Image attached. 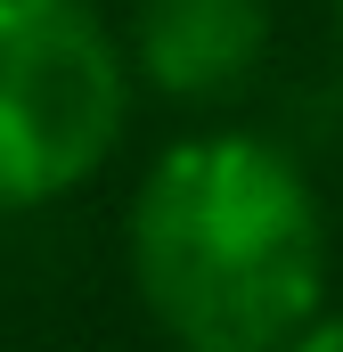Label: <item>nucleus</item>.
Listing matches in <instances>:
<instances>
[{"label":"nucleus","mask_w":343,"mask_h":352,"mask_svg":"<svg viewBox=\"0 0 343 352\" xmlns=\"http://www.w3.org/2000/svg\"><path fill=\"white\" fill-rule=\"evenodd\" d=\"M139 311L172 352H286L327 303V213L311 173L237 123L188 131L123 213Z\"/></svg>","instance_id":"obj_1"},{"label":"nucleus","mask_w":343,"mask_h":352,"mask_svg":"<svg viewBox=\"0 0 343 352\" xmlns=\"http://www.w3.org/2000/svg\"><path fill=\"white\" fill-rule=\"evenodd\" d=\"M131 50L98 0H0V213L82 197L131 123Z\"/></svg>","instance_id":"obj_2"},{"label":"nucleus","mask_w":343,"mask_h":352,"mask_svg":"<svg viewBox=\"0 0 343 352\" xmlns=\"http://www.w3.org/2000/svg\"><path fill=\"white\" fill-rule=\"evenodd\" d=\"M131 82L172 107H229L270 58V0H131Z\"/></svg>","instance_id":"obj_3"},{"label":"nucleus","mask_w":343,"mask_h":352,"mask_svg":"<svg viewBox=\"0 0 343 352\" xmlns=\"http://www.w3.org/2000/svg\"><path fill=\"white\" fill-rule=\"evenodd\" d=\"M286 352H343V311H327V303H319V311L286 336Z\"/></svg>","instance_id":"obj_4"},{"label":"nucleus","mask_w":343,"mask_h":352,"mask_svg":"<svg viewBox=\"0 0 343 352\" xmlns=\"http://www.w3.org/2000/svg\"><path fill=\"white\" fill-rule=\"evenodd\" d=\"M335 33H343V0H335Z\"/></svg>","instance_id":"obj_5"}]
</instances>
